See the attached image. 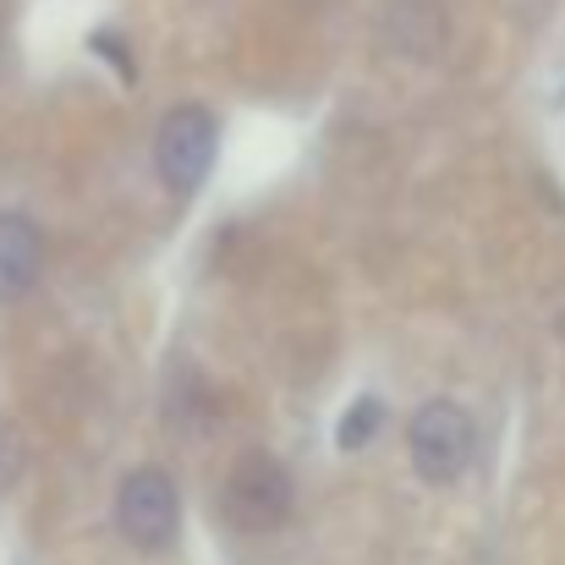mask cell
<instances>
[{
  "label": "cell",
  "instance_id": "6da1fadb",
  "mask_svg": "<svg viewBox=\"0 0 565 565\" xmlns=\"http://www.w3.org/2000/svg\"><path fill=\"white\" fill-rule=\"evenodd\" d=\"M116 527L132 550H171L177 544V527H182V494L171 483V472L160 467H138L121 478L116 489Z\"/></svg>",
  "mask_w": 565,
  "mask_h": 565
},
{
  "label": "cell",
  "instance_id": "7a4b0ae2",
  "mask_svg": "<svg viewBox=\"0 0 565 565\" xmlns=\"http://www.w3.org/2000/svg\"><path fill=\"white\" fill-rule=\"evenodd\" d=\"M472 445H478V428H472V417L456 401H428L412 417V428H406L412 467L428 483H456L467 472V461H472Z\"/></svg>",
  "mask_w": 565,
  "mask_h": 565
},
{
  "label": "cell",
  "instance_id": "3957f363",
  "mask_svg": "<svg viewBox=\"0 0 565 565\" xmlns=\"http://www.w3.org/2000/svg\"><path fill=\"white\" fill-rule=\"evenodd\" d=\"M214 154H220V127L198 105H177L160 121V132H154V171H160L166 188L182 192V198L203 188V177L214 171Z\"/></svg>",
  "mask_w": 565,
  "mask_h": 565
},
{
  "label": "cell",
  "instance_id": "277c9868",
  "mask_svg": "<svg viewBox=\"0 0 565 565\" xmlns=\"http://www.w3.org/2000/svg\"><path fill=\"white\" fill-rule=\"evenodd\" d=\"M225 516L242 533H275L291 516V472L275 456L247 450L225 478Z\"/></svg>",
  "mask_w": 565,
  "mask_h": 565
},
{
  "label": "cell",
  "instance_id": "5b68a950",
  "mask_svg": "<svg viewBox=\"0 0 565 565\" xmlns=\"http://www.w3.org/2000/svg\"><path fill=\"white\" fill-rule=\"evenodd\" d=\"M44 269V236L28 214H0V302H17L33 291Z\"/></svg>",
  "mask_w": 565,
  "mask_h": 565
},
{
  "label": "cell",
  "instance_id": "8992f818",
  "mask_svg": "<svg viewBox=\"0 0 565 565\" xmlns=\"http://www.w3.org/2000/svg\"><path fill=\"white\" fill-rule=\"evenodd\" d=\"M390 39L412 55H434L439 39H445V17H439V0H395L390 6Z\"/></svg>",
  "mask_w": 565,
  "mask_h": 565
},
{
  "label": "cell",
  "instance_id": "52a82bcc",
  "mask_svg": "<svg viewBox=\"0 0 565 565\" xmlns=\"http://www.w3.org/2000/svg\"><path fill=\"white\" fill-rule=\"evenodd\" d=\"M379 423H384V406H379L374 395H363V401L347 412V423H341V445H347V450H363V445L374 439Z\"/></svg>",
  "mask_w": 565,
  "mask_h": 565
},
{
  "label": "cell",
  "instance_id": "ba28073f",
  "mask_svg": "<svg viewBox=\"0 0 565 565\" xmlns=\"http://www.w3.org/2000/svg\"><path fill=\"white\" fill-rule=\"evenodd\" d=\"M22 467H28L22 434H17V423H6V417H0V494H11V489H17Z\"/></svg>",
  "mask_w": 565,
  "mask_h": 565
}]
</instances>
